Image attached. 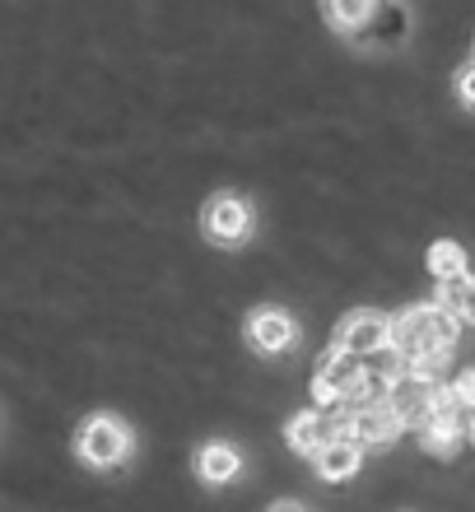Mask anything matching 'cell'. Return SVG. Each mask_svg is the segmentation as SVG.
Returning <instances> with one entry per match:
<instances>
[{
	"mask_svg": "<svg viewBox=\"0 0 475 512\" xmlns=\"http://www.w3.org/2000/svg\"><path fill=\"white\" fill-rule=\"evenodd\" d=\"M462 336V317L443 303H415L401 317H392V345L410 359H448V350Z\"/></svg>",
	"mask_w": 475,
	"mask_h": 512,
	"instance_id": "cell-1",
	"label": "cell"
},
{
	"mask_svg": "<svg viewBox=\"0 0 475 512\" xmlns=\"http://www.w3.org/2000/svg\"><path fill=\"white\" fill-rule=\"evenodd\" d=\"M201 229L210 243L219 247H233L243 243L247 233H252V210H247V201L238 196V191H219V196H210L201 210Z\"/></svg>",
	"mask_w": 475,
	"mask_h": 512,
	"instance_id": "cell-2",
	"label": "cell"
},
{
	"mask_svg": "<svg viewBox=\"0 0 475 512\" xmlns=\"http://www.w3.org/2000/svg\"><path fill=\"white\" fill-rule=\"evenodd\" d=\"M340 433H350V415H345V405H317V410H308V415L289 419V447L294 452H303V457H313L317 447H326L331 438H340Z\"/></svg>",
	"mask_w": 475,
	"mask_h": 512,
	"instance_id": "cell-3",
	"label": "cell"
},
{
	"mask_svg": "<svg viewBox=\"0 0 475 512\" xmlns=\"http://www.w3.org/2000/svg\"><path fill=\"white\" fill-rule=\"evenodd\" d=\"M80 457L89 461V466H117V461L131 452V433H126L122 419L112 415H94L89 424L80 429Z\"/></svg>",
	"mask_w": 475,
	"mask_h": 512,
	"instance_id": "cell-4",
	"label": "cell"
},
{
	"mask_svg": "<svg viewBox=\"0 0 475 512\" xmlns=\"http://www.w3.org/2000/svg\"><path fill=\"white\" fill-rule=\"evenodd\" d=\"M406 433V419L392 410V401H368L350 405V438L359 447H387Z\"/></svg>",
	"mask_w": 475,
	"mask_h": 512,
	"instance_id": "cell-5",
	"label": "cell"
},
{
	"mask_svg": "<svg viewBox=\"0 0 475 512\" xmlns=\"http://www.w3.org/2000/svg\"><path fill=\"white\" fill-rule=\"evenodd\" d=\"M392 340V317L387 312H373V308H359V312H350L345 322H340V331H336V350H345V354H373L378 345H387Z\"/></svg>",
	"mask_w": 475,
	"mask_h": 512,
	"instance_id": "cell-6",
	"label": "cell"
},
{
	"mask_svg": "<svg viewBox=\"0 0 475 512\" xmlns=\"http://www.w3.org/2000/svg\"><path fill=\"white\" fill-rule=\"evenodd\" d=\"M434 391H438V378H429L420 368H406V373L392 378L387 401H392V410L406 419V424H420V419L429 415V405H434Z\"/></svg>",
	"mask_w": 475,
	"mask_h": 512,
	"instance_id": "cell-7",
	"label": "cell"
},
{
	"mask_svg": "<svg viewBox=\"0 0 475 512\" xmlns=\"http://www.w3.org/2000/svg\"><path fill=\"white\" fill-rule=\"evenodd\" d=\"M299 336V322L289 317L285 308H252L247 312V345L261 354H280L294 345Z\"/></svg>",
	"mask_w": 475,
	"mask_h": 512,
	"instance_id": "cell-8",
	"label": "cell"
},
{
	"mask_svg": "<svg viewBox=\"0 0 475 512\" xmlns=\"http://www.w3.org/2000/svg\"><path fill=\"white\" fill-rule=\"evenodd\" d=\"M466 438V424H462V410H429L420 419V443L424 452H434V457H452Z\"/></svg>",
	"mask_w": 475,
	"mask_h": 512,
	"instance_id": "cell-9",
	"label": "cell"
},
{
	"mask_svg": "<svg viewBox=\"0 0 475 512\" xmlns=\"http://www.w3.org/2000/svg\"><path fill=\"white\" fill-rule=\"evenodd\" d=\"M313 461H317V475H322V480L340 485V480H350V475L359 471V461H364V447L354 443L350 433H340V438H331L326 447H317Z\"/></svg>",
	"mask_w": 475,
	"mask_h": 512,
	"instance_id": "cell-10",
	"label": "cell"
},
{
	"mask_svg": "<svg viewBox=\"0 0 475 512\" xmlns=\"http://www.w3.org/2000/svg\"><path fill=\"white\" fill-rule=\"evenodd\" d=\"M317 373H322V378L331 382V387H336L340 401L350 405V401H354V391H359V382H364L368 368L359 364V354H345V350H336V345H331V350L322 354V364H317Z\"/></svg>",
	"mask_w": 475,
	"mask_h": 512,
	"instance_id": "cell-11",
	"label": "cell"
},
{
	"mask_svg": "<svg viewBox=\"0 0 475 512\" xmlns=\"http://www.w3.org/2000/svg\"><path fill=\"white\" fill-rule=\"evenodd\" d=\"M322 10H326V24L336 33H359L373 19L378 0H322Z\"/></svg>",
	"mask_w": 475,
	"mask_h": 512,
	"instance_id": "cell-12",
	"label": "cell"
},
{
	"mask_svg": "<svg viewBox=\"0 0 475 512\" xmlns=\"http://www.w3.org/2000/svg\"><path fill=\"white\" fill-rule=\"evenodd\" d=\"M438 303H443V308H452L462 322H475V275H471V270L438 280Z\"/></svg>",
	"mask_w": 475,
	"mask_h": 512,
	"instance_id": "cell-13",
	"label": "cell"
},
{
	"mask_svg": "<svg viewBox=\"0 0 475 512\" xmlns=\"http://www.w3.org/2000/svg\"><path fill=\"white\" fill-rule=\"evenodd\" d=\"M238 452L233 447H224V443H210V447H201V457H196V471L210 480V485H229L233 475H238Z\"/></svg>",
	"mask_w": 475,
	"mask_h": 512,
	"instance_id": "cell-14",
	"label": "cell"
},
{
	"mask_svg": "<svg viewBox=\"0 0 475 512\" xmlns=\"http://www.w3.org/2000/svg\"><path fill=\"white\" fill-rule=\"evenodd\" d=\"M373 24H382V28H373V42H401L410 28V14H406V5H396V0H378Z\"/></svg>",
	"mask_w": 475,
	"mask_h": 512,
	"instance_id": "cell-15",
	"label": "cell"
},
{
	"mask_svg": "<svg viewBox=\"0 0 475 512\" xmlns=\"http://www.w3.org/2000/svg\"><path fill=\"white\" fill-rule=\"evenodd\" d=\"M429 270H434V280H448V275H462L466 270V247H457V243H434L429 247Z\"/></svg>",
	"mask_w": 475,
	"mask_h": 512,
	"instance_id": "cell-16",
	"label": "cell"
},
{
	"mask_svg": "<svg viewBox=\"0 0 475 512\" xmlns=\"http://www.w3.org/2000/svg\"><path fill=\"white\" fill-rule=\"evenodd\" d=\"M452 391H457V401H462L466 410H475V368H466L462 378L452 382Z\"/></svg>",
	"mask_w": 475,
	"mask_h": 512,
	"instance_id": "cell-17",
	"label": "cell"
},
{
	"mask_svg": "<svg viewBox=\"0 0 475 512\" xmlns=\"http://www.w3.org/2000/svg\"><path fill=\"white\" fill-rule=\"evenodd\" d=\"M457 94H462L466 108H475V66H466L462 75H457Z\"/></svg>",
	"mask_w": 475,
	"mask_h": 512,
	"instance_id": "cell-18",
	"label": "cell"
},
{
	"mask_svg": "<svg viewBox=\"0 0 475 512\" xmlns=\"http://www.w3.org/2000/svg\"><path fill=\"white\" fill-rule=\"evenodd\" d=\"M313 396H317V405H345V401L336 396V387H331V382H326L322 373L313 378Z\"/></svg>",
	"mask_w": 475,
	"mask_h": 512,
	"instance_id": "cell-19",
	"label": "cell"
},
{
	"mask_svg": "<svg viewBox=\"0 0 475 512\" xmlns=\"http://www.w3.org/2000/svg\"><path fill=\"white\" fill-rule=\"evenodd\" d=\"M466 438H471V443H475V415L466 419Z\"/></svg>",
	"mask_w": 475,
	"mask_h": 512,
	"instance_id": "cell-20",
	"label": "cell"
}]
</instances>
